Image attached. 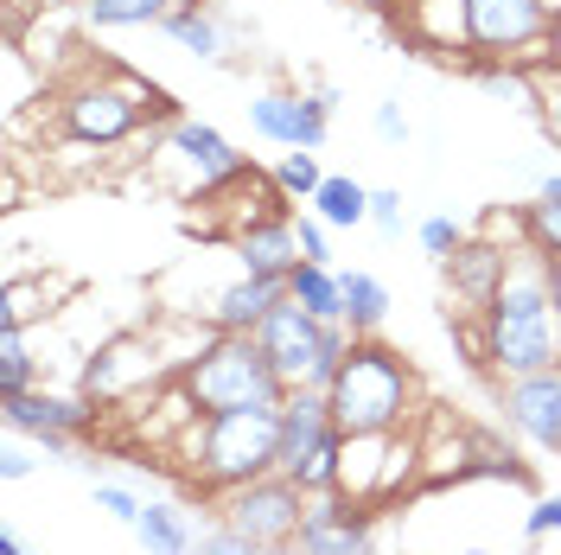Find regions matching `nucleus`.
Segmentation results:
<instances>
[{
	"label": "nucleus",
	"mask_w": 561,
	"mask_h": 555,
	"mask_svg": "<svg viewBox=\"0 0 561 555\" xmlns=\"http://www.w3.org/2000/svg\"><path fill=\"white\" fill-rule=\"evenodd\" d=\"M479 351H485V371L497 383L536 377V371L561 364V319H556V301H549V269H542L536 249L517 256V269L497 287V301L479 313Z\"/></svg>",
	"instance_id": "nucleus-1"
},
{
	"label": "nucleus",
	"mask_w": 561,
	"mask_h": 555,
	"mask_svg": "<svg viewBox=\"0 0 561 555\" xmlns=\"http://www.w3.org/2000/svg\"><path fill=\"white\" fill-rule=\"evenodd\" d=\"M332 416L345 428V441L364 434H409V421L421 409V383L409 371L402 351H389L383 339H357L339 364V377L325 383Z\"/></svg>",
	"instance_id": "nucleus-2"
},
{
	"label": "nucleus",
	"mask_w": 561,
	"mask_h": 555,
	"mask_svg": "<svg viewBox=\"0 0 561 555\" xmlns=\"http://www.w3.org/2000/svg\"><path fill=\"white\" fill-rule=\"evenodd\" d=\"M147 122H179V109L160 83L135 77L128 65L83 70L77 83H65V97H58V128H65L77 147H122V140H135Z\"/></svg>",
	"instance_id": "nucleus-3"
},
{
	"label": "nucleus",
	"mask_w": 561,
	"mask_h": 555,
	"mask_svg": "<svg viewBox=\"0 0 561 555\" xmlns=\"http://www.w3.org/2000/svg\"><path fill=\"white\" fill-rule=\"evenodd\" d=\"M179 389L198 416H249V409H280L287 403V383H280L275 358L262 351L255 332H217L179 371Z\"/></svg>",
	"instance_id": "nucleus-4"
},
{
	"label": "nucleus",
	"mask_w": 561,
	"mask_h": 555,
	"mask_svg": "<svg viewBox=\"0 0 561 555\" xmlns=\"http://www.w3.org/2000/svg\"><path fill=\"white\" fill-rule=\"evenodd\" d=\"M185 453H192V486L224 498L262 473H280V409H249V416H198L185 421Z\"/></svg>",
	"instance_id": "nucleus-5"
},
{
	"label": "nucleus",
	"mask_w": 561,
	"mask_h": 555,
	"mask_svg": "<svg viewBox=\"0 0 561 555\" xmlns=\"http://www.w3.org/2000/svg\"><path fill=\"white\" fill-rule=\"evenodd\" d=\"M153 173L173 179V192L185 199V205H210V199L237 192L255 167H249V154H237L210 122L179 115V122H167L160 140H153Z\"/></svg>",
	"instance_id": "nucleus-6"
},
{
	"label": "nucleus",
	"mask_w": 561,
	"mask_h": 555,
	"mask_svg": "<svg viewBox=\"0 0 561 555\" xmlns=\"http://www.w3.org/2000/svg\"><path fill=\"white\" fill-rule=\"evenodd\" d=\"M255 339H262V351L275 358V371H280L287 389H325V383L339 377L345 351L357 346V332H351L345 319H319V313H307L294 294L262 319Z\"/></svg>",
	"instance_id": "nucleus-7"
},
{
	"label": "nucleus",
	"mask_w": 561,
	"mask_h": 555,
	"mask_svg": "<svg viewBox=\"0 0 561 555\" xmlns=\"http://www.w3.org/2000/svg\"><path fill=\"white\" fill-rule=\"evenodd\" d=\"M345 428L332 416V396L325 389H287L280 403V473L294 486L319 498V491L345 486Z\"/></svg>",
	"instance_id": "nucleus-8"
},
{
	"label": "nucleus",
	"mask_w": 561,
	"mask_h": 555,
	"mask_svg": "<svg viewBox=\"0 0 561 555\" xmlns=\"http://www.w3.org/2000/svg\"><path fill=\"white\" fill-rule=\"evenodd\" d=\"M472 13V58L491 65H549L561 45V13L549 0H466Z\"/></svg>",
	"instance_id": "nucleus-9"
},
{
	"label": "nucleus",
	"mask_w": 561,
	"mask_h": 555,
	"mask_svg": "<svg viewBox=\"0 0 561 555\" xmlns=\"http://www.w3.org/2000/svg\"><path fill=\"white\" fill-rule=\"evenodd\" d=\"M307 505H313V498L294 486L287 473H262V479H249V486L217 498V523H230V530L249 536L255 550H294Z\"/></svg>",
	"instance_id": "nucleus-10"
},
{
	"label": "nucleus",
	"mask_w": 561,
	"mask_h": 555,
	"mask_svg": "<svg viewBox=\"0 0 561 555\" xmlns=\"http://www.w3.org/2000/svg\"><path fill=\"white\" fill-rule=\"evenodd\" d=\"M7 403V428L13 434H33L51 460H65L90 428H96V396L90 389H26V396H0Z\"/></svg>",
	"instance_id": "nucleus-11"
},
{
	"label": "nucleus",
	"mask_w": 561,
	"mask_h": 555,
	"mask_svg": "<svg viewBox=\"0 0 561 555\" xmlns=\"http://www.w3.org/2000/svg\"><path fill=\"white\" fill-rule=\"evenodd\" d=\"M332 103H339V90L332 83H319V90H262L255 103H249V128L268 140V147H325L332 135Z\"/></svg>",
	"instance_id": "nucleus-12"
},
{
	"label": "nucleus",
	"mask_w": 561,
	"mask_h": 555,
	"mask_svg": "<svg viewBox=\"0 0 561 555\" xmlns=\"http://www.w3.org/2000/svg\"><path fill=\"white\" fill-rule=\"evenodd\" d=\"M300 555H377V505L351 491H319L294 536Z\"/></svg>",
	"instance_id": "nucleus-13"
},
{
	"label": "nucleus",
	"mask_w": 561,
	"mask_h": 555,
	"mask_svg": "<svg viewBox=\"0 0 561 555\" xmlns=\"http://www.w3.org/2000/svg\"><path fill=\"white\" fill-rule=\"evenodd\" d=\"M497 416L517 441L561 460V364L536 371V377H504L497 383Z\"/></svg>",
	"instance_id": "nucleus-14"
},
{
	"label": "nucleus",
	"mask_w": 561,
	"mask_h": 555,
	"mask_svg": "<svg viewBox=\"0 0 561 555\" xmlns=\"http://www.w3.org/2000/svg\"><path fill=\"white\" fill-rule=\"evenodd\" d=\"M396 33L409 38L415 52H427V58L472 65V13H466V0H402Z\"/></svg>",
	"instance_id": "nucleus-15"
},
{
	"label": "nucleus",
	"mask_w": 561,
	"mask_h": 555,
	"mask_svg": "<svg viewBox=\"0 0 561 555\" xmlns=\"http://www.w3.org/2000/svg\"><path fill=\"white\" fill-rule=\"evenodd\" d=\"M517 256H524V249H504V243H459V256H447L440 269H447V287L459 294V307H466V313H485L491 301H497V287L511 281Z\"/></svg>",
	"instance_id": "nucleus-16"
},
{
	"label": "nucleus",
	"mask_w": 561,
	"mask_h": 555,
	"mask_svg": "<svg viewBox=\"0 0 561 555\" xmlns=\"http://www.w3.org/2000/svg\"><path fill=\"white\" fill-rule=\"evenodd\" d=\"M230 249H237L243 275L287 281L294 269H300V237H294V217H287V211H280V217H255V224H243V230L230 237Z\"/></svg>",
	"instance_id": "nucleus-17"
},
{
	"label": "nucleus",
	"mask_w": 561,
	"mask_h": 555,
	"mask_svg": "<svg viewBox=\"0 0 561 555\" xmlns=\"http://www.w3.org/2000/svg\"><path fill=\"white\" fill-rule=\"evenodd\" d=\"M287 301V281H268V275H237L230 287H217L210 301V326L217 332H262V319Z\"/></svg>",
	"instance_id": "nucleus-18"
},
{
	"label": "nucleus",
	"mask_w": 561,
	"mask_h": 555,
	"mask_svg": "<svg viewBox=\"0 0 561 555\" xmlns=\"http://www.w3.org/2000/svg\"><path fill=\"white\" fill-rule=\"evenodd\" d=\"M160 33L173 38L179 52L205 58V65H217V58H224V26H217V7H210V0H179L173 13H167V26H160Z\"/></svg>",
	"instance_id": "nucleus-19"
},
{
	"label": "nucleus",
	"mask_w": 561,
	"mask_h": 555,
	"mask_svg": "<svg viewBox=\"0 0 561 555\" xmlns=\"http://www.w3.org/2000/svg\"><path fill=\"white\" fill-rule=\"evenodd\" d=\"M135 536H140V550L147 555H198V530H192V518H185L179 505H167V498H147Z\"/></svg>",
	"instance_id": "nucleus-20"
},
{
	"label": "nucleus",
	"mask_w": 561,
	"mask_h": 555,
	"mask_svg": "<svg viewBox=\"0 0 561 555\" xmlns=\"http://www.w3.org/2000/svg\"><path fill=\"white\" fill-rule=\"evenodd\" d=\"M287 294L307 313H319V319H345V275H339L332 262H300V269L287 275Z\"/></svg>",
	"instance_id": "nucleus-21"
},
{
	"label": "nucleus",
	"mask_w": 561,
	"mask_h": 555,
	"mask_svg": "<svg viewBox=\"0 0 561 555\" xmlns=\"http://www.w3.org/2000/svg\"><path fill=\"white\" fill-rule=\"evenodd\" d=\"M307 211H319L332 230H357V224H370V185H357L351 173H325Z\"/></svg>",
	"instance_id": "nucleus-22"
},
{
	"label": "nucleus",
	"mask_w": 561,
	"mask_h": 555,
	"mask_svg": "<svg viewBox=\"0 0 561 555\" xmlns=\"http://www.w3.org/2000/svg\"><path fill=\"white\" fill-rule=\"evenodd\" d=\"M339 275H345V326L357 339H377L389 319V287L364 269H339Z\"/></svg>",
	"instance_id": "nucleus-23"
},
{
	"label": "nucleus",
	"mask_w": 561,
	"mask_h": 555,
	"mask_svg": "<svg viewBox=\"0 0 561 555\" xmlns=\"http://www.w3.org/2000/svg\"><path fill=\"white\" fill-rule=\"evenodd\" d=\"M179 0H83V20L96 33H135V26H167Z\"/></svg>",
	"instance_id": "nucleus-24"
},
{
	"label": "nucleus",
	"mask_w": 561,
	"mask_h": 555,
	"mask_svg": "<svg viewBox=\"0 0 561 555\" xmlns=\"http://www.w3.org/2000/svg\"><path fill=\"white\" fill-rule=\"evenodd\" d=\"M45 313H51V281L45 275H7V287H0V332H26Z\"/></svg>",
	"instance_id": "nucleus-25"
},
{
	"label": "nucleus",
	"mask_w": 561,
	"mask_h": 555,
	"mask_svg": "<svg viewBox=\"0 0 561 555\" xmlns=\"http://www.w3.org/2000/svg\"><path fill=\"white\" fill-rule=\"evenodd\" d=\"M38 389V358L26 332H0V396H26Z\"/></svg>",
	"instance_id": "nucleus-26"
},
{
	"label": "nucleus",
	"mask_w": 561,
	"mask_h": 555,
	"mask_svg": "<svg viewBox=\"0 0 561 555\" xmlns=\"http://www.w3.org/2000/svg\"><path fill=\"white\" fill-rule=\"evenodd\" d=\"M275 185L287 192V199H300V205H313V192L325 185V173H319V154L313 147H287L275 167Z\"/></svg>",
	"instance_id": "nucleus-27"
},
{
	"label": "nucleus",
	"mask_w": 561,
	"mask_h": 555,
	"mask_svg": "<svg viewBox=\"0 0 561 555\" xmlns=\"http://www.w3.org/2000/svg\"><path fill=\"white\" fill-rule=\"evenodd\" d=\"M524 243L536 249L542 262H561V205L536 199V205L524 211Z\"/></svg>",
	"instance_id": "nucleus-28"
},
{
	"label": "nucleus",
	"mask_w": 561,
	"mask_h": 555,
	"mask_svg": "<svg viewBox=\"0 0 561 555\" xmlns=\"http://www.w3.org/2000/svg\"><path fill=\"white\" fill-rule=\"evenodd\" d=\"M294 237H300V262H332V224L319 211H300L294 217Z\"/></svg>",
	"instance_id": "nucleus-29"
},
{
	"label": "nucleus",
	"mask_w": 561,
	"mask_h": 555,
	"mask_svg": "<svg viewBox=\"0 0 561 555\" xmlns=\"http://www.w3.org/2000/svg\"><path fill=\"white\" fill-rule=\"evenodd\" d=\"M459 243H466V230H459L454 217H427V224H421V249H427L434 262H447V256H459Z\"/></svg>",
	"instance_id": "nucleus-30"
},
{
	"label": "nucleus",
	"mask_w": 561,
	"mask_h": 555,
	"mask_svg": "<svg viewBox=\"0 0 561 555\" xmlns=\"http://www.w3.org/2000/svg\"><path fill=\"white\" fill-rule=\"evenodd\" d=\"M96 511H103V518H115V523H128V530H135L140 523V511H147V505H140L135 491L128 486H96Z\"/></svg>",
	"instance_id": "nucleus-31"
},
{
	"label": "nucleus",
	"mask_w": 561,
	"mask_h": 555,
	"mask_svg": "<svg viewBox=\"0 0 561 555\" xmlns=\"http://www.w3.org/2000/svg\"><path fill=\"white\" fill-rule=\"evenodd\" d=\"M198 555H262L249 536H237L230 523H210V530H198Z\"/></svg>",
	"instance_id": "nucleus-32"
},
{
	"label": "nucleus",
	"mask_w": 561,
	"mask_h": 555,
	"mask_svg": "<svg viewBox=\"0 0 561 555\" xmlns=\"http://www.w3.org/2000/svg\"><path fill=\"white\" fill-rule=\"evenodd\" d=\"M524 536H529V543H542V536H561V491L536 498V511L524 518Z\"/></svg>",
	"instance_id": "nucleus-33"
},
{
	"label": "nucleus",
	"mask_w": 561,
	"mask_h": 555,
	"mask_svg": "<svg viewBox=\"0 0 561 555\" xmlns=\"http://www.w3.org/2000/svg\"><path fill=\"white\" fill-rule=\"evenodd\" d=\"M370 224H377V230H402V192H396V185H377V192H370Z\"/></svg>",
	"instance_id": "nucleus-34"
},
{
	"label": "nucleus",
	"mask_w": 561,
	"mask_h": 555,
	"mask_svg": "<svg viewBox=\"0 0 561 555\" xmlns=\"http://www.w3.org/2000/svg\"><path fill=\"white\" fill-rule=\"evenodd\" d=\"M370 128H377V140H389V147H402V140H409V115H402V103H377V115H370Z\"/></svg>",
	"instance_id": "nucleus-35"
},
{
	"label": "nucleus",
	"mask_w": 561,
	"mask_h": 555,
	"mask_svg": "<svg viewBox=\"0 0 561 555\" xmlns=\"http://www.w3.org/2000/svg\"><path fill=\"white\" fill-rule=\"evenodd\" d=\"M536 103H542V128L561 140V77L549 83V90H542V97H536Z\"/></svg>",
	"instance_id": "nucleus-36"
},
{
	"label": "nucleus",
	"mask_w": 561,
	"mask_h": 555,
	"mask_svg": "<svg viewBox=\"0 0 561 555\" xmlns=\"http://www.w3.org/2000/svg\"><path fill=\"white\" fill-rule=\"evenodd\" d=\"M26 473H33V453H26V448H7V460H0V479H7V486H20Z\"/></svg>",
	"instance_id": "nucleus-37"
},
{
	"label": "nucleus",
	"mask_w": 561,
	"mask_h": 555,
	"mask_svg": "<svg viewBox=\"0 0 561 555\" xmlns=\"http://www.w3.org/2000/svg\"><path fill=\"white\" fill-rule=\"evenodd\" d=\"M351 7H364V13H389V20L402 13V0H351Z\"/></svg>",
	"instance_id": "nucleus-38"
},
{
	"label": "nucleus",
	"mask_w": 561,
	"mask_h": 555,
	"mask_svg": "<svg viewBox=\"0 0 561 555\" xmlns=\"http://www.w3.org/2000/svg\"><path fill=\"white\" fill-rule=\"evenodd\" d=\"M549 269V301H556V319H561V262H542Z\"/></svg>",
	"instance_id": "nucleus-39"
},
{
	"label": "nucleus",
	"mask_w": 561,
	"mask_h": 555,
	"mask_svg": "<svg viewBox=\"0 0 561 555\" xmlns=\"http://www.w3.org/2000/svg\"><path fill=\"white\" fill-rule=\"evenodd\" d=\"M536 199H549V205H561V173H549L542 185H536Z\"/></svg>",
	"instance_id": "nucleus-40"
},
{
	"label": "nucleus",
	"mask_w": 561,
	"mask_h": 555,
	"mask_svg": "<svg viewBox=\"0 0 561 555\" xmlns=\"http://www.w3.org/2000/svg\"><path fill=\"white\" fill-rule=\"evenodd\" d=\"M0 555H26V550H20V536H13V530H0Z\"/></svg>",
	"instance_id": "nucleus-41"
},
{
	"label": "nucleus",
	"mask_w": 561,
	"mask_h": 555,
	"mask_svg": "<svg viewBox=\"0 0 561 555\" xmlns=\"http://www.w3.org/2000/svg\"><path fill=\"white\" fill-rule=\"evenodd\" d=\"M459 555H497V550H459Z\"/></svg>",
	"instance_id": "nucleus-42"
},
{
	"label": "nucleus",
	"mask_w": 561,
	"mask_h": 555,
	"mask_svg": "<svg viewBox=\"0 0 561 555\" xmlns=\"http://www.w3.org/2000/svg\"><path fill=\"white\" fill-rule=\"evenodd\" d=\"M262 555H300V550H262Z\"/></svg>",
	"instance_id": "nucleus-43"
},
{
	"label": "nucleus",
	"mask_w": 561,
	"mask_h": 555,
	"mask_svg": "<svg viewBox=\"0 0 561 555\" xmlns=\"http://www.w3.org/2000/svg\"><path fill=\"white\" fill-rule=\"evenodd\" d=\"M549 7H556V13H561V0H549Z\"/></svg>",
	"instance_id": "nucleus-44"
}]
</instances>
